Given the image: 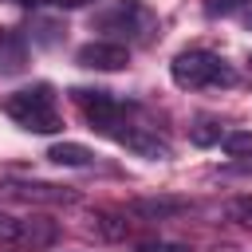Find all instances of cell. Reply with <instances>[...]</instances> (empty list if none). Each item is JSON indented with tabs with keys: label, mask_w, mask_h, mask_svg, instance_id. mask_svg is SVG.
Wrapping results in <instances>:
<instances>
[{
	"label": "cell",
	"mask_w": 252,
	"mask_h": 252,
	"mask_svg": "<svg viewBox=\"0 0 252 252\" xmlns=\"http://www.w3.org/2000/svg\"><path fill=\"white\" fill-rule=\"evenodd\" d=\"M4 114L12 122H20L24 130H32V134H55V130H63V118L55 110V91L47 83H35V87H24V91L8 94L4 98Z\"/></svg>",
	"instance_id": "obj_1"
},
{
	"label": "cell",
	"mask_w": 252,
	"mask_h": 252,
	"mask_svg": "<svg viewBox=\"0 0 252 252\" xmlns=\"http://www.w3.org/2000/svg\"><path fill=\"white\" fill-rule=\"evenodd\" d=\"M94 28L106 32L114 43H150L158 32V16L142 0H114L102 12H94Z\"/></svg>",
	"instance_id": "obj_2"
},
{
	"label": "cell",
	"mask_w": 252,
	"mask_h": 252,
	"mask_svg": "<svg viewBox=\"0 0 252 252\" xmlns=\"http://www.w3.org/2000/svg\"><path fill=\"white\" fill-rule=\"evenodd\" d=\"M169 75L181 91H201V87H232L236 83V71L213 55V51H181L173 63H169Z\"/></svg>",
	"instance_id": "obj_3"
},
{
	"label": "cell",
	"mask_w": 252,
	"mask_h": 252,
	"mask_svg": "<svg viewBox=\"0 0 252 252\" xmlns=\"http://www.w3.org/2000/svg\"><path fill=\"white\" fill-rule=\"evenodd\" d=\"M0 197L28 201V205H75L79 201L75 189L51 185V181H0Z\"/></svg>",
	"instance_id": "obj_4"
},
{
	"label": "cell",
	"mask_w": 252,
	"mask_h": 252,
	"mask_svg": "<svg viewBox=\"0 0 252 252\" xmlns=\"http://www.w3.org/2000/svg\"><path fill=\"white\" fill-rule=\"evenodd\" d=\"M106 138H114L118 146H126L130 154H138V158H146V161H169V158H173L169 142L158 138V134L146 130V126H114Z\"/></svg>",
	"instance_id": "obj_5"
},
{
	"label": "cell",
	"mask_w": 252,
	"mask_h": 252,
	"mask_svg": "<svg viewBox=\"0 0 252 252\" xmlns=\"http://www.w3.org/2000/svg\"><path fill=\"white\" fill-rule=\"evenodd\" d=\"M75 63L87 71H122L130 63V51L126 43H114V39H91L75 51Z\"/></svg>",
	"instance_id": "obj_6"
},
{
	"label": "cell",
	"mask_w": 252,
	"mask_h": 252,
	"mask_svg": "<svg viewBox=\"0 0 252 252\" xmlns=\"http://www.w3.org/2000/svg\"><path fill=\"white\" fill-rule=\"evenodd\" d=\"M189 209H193L189 197H165V193H158V197H134L126 205V213L134 220H173V217H181Z\"/></svg>",
	"instance_id": "obj_7"
},
{
	"label": "cell",
	"mask_w": 252,
	"mask_h": 252,
	"mask_svg": "<svg viewBox=\"0 0 252 252\" xmlns=\"http://www.w3.org/2000/svg\"><path fill=\"white\" fill-rule=\"evenodd\" d=\"M55 236H59V228H55V220H47V217H28V220H20V228H16V244H20V248H32V252L51 248Z\"/></svg>",
	"instance_id": "obj_8"
},
{
	"label": "cell",
	"mask_w": 252,
	"mask_h": 252,
	"mask_svg": "<svg viewBox=\"0 0 252 252\" xmlns=\"http://www.w3.org/2000/svg\"><path fill=\"white\" fill-rule=\"evenodd\" d=\"M24 59H28V39L16 28H0V75L24 71Z\"/></svg>",
	"instance_id": "obj_9"
},
{
	"label": "cell",
	"mask_w": 252,
	"mask_h": 252,
	"mask_svg": "<svg viewBox=\"0 0 252 252\" xmlns=\"http://www.w3.org/2000/svg\"><path fill=\"white\" fill-rule=\"evenodd\" d=\"M47 161L67 165V169H83V165L94 161V150H87L83 142H55V146L47 150Z\"/></svg>",
	"instance_id": "obj_10"
},
{
	"label": "cell",
	"mask_w": 252,
	"mask_h": 252,
	"mask_svg": "<svg viewBox=\"0 0 252 252\" xmlns=\"http://www.w3.org/2000/svg\"><path fill=\"white\" fill-rule=\"evenodd\" d=\"M220 138H224V130H220V122H213V118H197V122L189 126V142H193V146H220Z\"/></svg>",
	"instance_id": "obj_11"
},
{
	"label": "cell",
	"mask_w": 252,
	"mask_h": 252,
	"mask_svg": "<svg viewBox=\"0 0 252 252\" xmlns=\"http://www.w3.org/2000/svg\"><path fill=\"white\" fill-rule=\"evenodd\" d=\"M220 146H224L228 158H248L252 154V130H224Z\"/></svg>",
	"instance_id": "obj_12"
},
{
	"label": "cell",
	"mask_w": 252,
	"mask_h": 252,
	"mask_svg": "<svg viewBox=\"0 0 252 252\" xmlns=\"http://www.w3.org/2000/svg\"><path fill=\"white\" fill-rule=\"evenodd\" d=\"M224 217L236 220V224H248V228H252V197H232V201L224 205Z\"/></svg>",
	"instance_id": "obj_13"
},
{
	"label": "cell",
	"mask_w": 252,
	"mask_h": 252,
	"mask_svg": "<svg viewBox=\"0 0 252 252\" xmlns=\"http://www.w3.org/2000/svg\"><path fill=\"white\" fill-rule=\"evenodd\" d=\"M134 252H193V248L181 240H142Z\"/></svg>",
	"instance_id": "obj_14"
},
{
	"label": "cell",
	"mask_w": 252,
	"mask_h": 252,
	"mask_svg": "<svg viewBox=\"0 0 252 252\" xmlns=\"http://www.w3.org/2000/svg\"><path fill=\"white\" fill-rule=\"evenodd\" d=\"M94 224H98V228H102V232H106L110 240H118V236H126V228H130V224H126L122 217H98Z\"/></svg>",
	"instance_id": "obj_15"
},
{
	"label": "cell",
	"mask_w": 252,
	"mask_h": 252,
	"mask_svg": "<svg viewBox=\"0 0 252 252\" xmlns=\"http://www.w3.org/2000/svg\"><path fill=\"white\" fill-rule=\"evenodd\" d=\"M16 228H20V220H16V217H8V213H0V248L16 244Z\"/></svg>",
	"instance_id": "obj_16"
},
{
	"label": "cell",
	"mask_w": 252,
	"mask_h": 252,
	"mask_svg": "<svg viewBox=\"0 0 252 252\" xmlns=\"http://www.w3.org/2000/svg\"><path fill=\"white\" fill-rule=\"evenodd\" d=\"M205 8H209V16H232L236 8H244V0H209Z\"/></svg>",
	"instance_id": "obj_17"
},
{
	"label": "cell",
	"mask_w": 252,
	"mask_h": 252,
	"mask_svg": "<svg viewBox=\"0 0 252 252\" xmlns=\"http://www.w3.org/2000/svg\"><path fill=\"white\" fill-rule=\"evenodd\" d=\"M35 39H39V43H55V39H59V24L39 20V24H35Z\"/></svg>",
	"instance_id": "obj_18"
},
{
	"label": "cell",
	"mask_w": 252,
	"mask_h": 252,
	"mask_svg": "<svg viewBox=\"0 0 252 252\" xmlns=\"http://www.w3.org/2000/svg\"><path fill=\"white\" fill-rule=\"evenodd\" d=\"M51 4H59V8H79V4H87V0H51Z\"/></svg>",
	"instance_id": "obj_19"
},
{
	"label": "cell",
	"mask_w": 252,
	"mask_h": 252,
	"mask_svg": "<svg viewBox=\"0 0 252 252\" xmlns=\"http://www.w3.org/2000/svg\"><path fill=\"white\" fill-rule=\"evenodd\" d=\"M248 24H252V12H248Z\"/></svg>",
	"instance_id": "obj_20"
},
{
	"label": "cell",
	"mask_w": 252,
	"mask_h": 252,
	"mask_svg": "<svg viewBox=\"0 0 252 252\" xmlns=\"http://www.w3.org/2000/svg\"><path fill=\"white\" fill-rule=\"evenodd\" d=\"M248 63H252V59H248Z\"/></svg>",
	"instance_id": "obj_21"
}]
</instances>
